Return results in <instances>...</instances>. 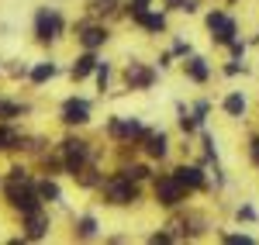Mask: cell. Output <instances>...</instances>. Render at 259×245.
<instances>
[{
  "label": "cell",
  "mask_w": 259,
  "mask_h": 245,
  "mask_svg": "<svg viewBox=\"0 0 259 245\" xmlns=\"http://www.w3.org/2000/svg\"><path fill=\"white\" fill-rule=\"evenodd\" d=\"M31 35H35L38 45H56L66 35V18L59 14V7H35Z\"/></svg>",
  "instance_id": "obj_3"
},
{
  "label": "cell",
  "mask_w": 259,
  "mask_h": 245,
  "mask_svg": "<svg viewBox=\"0 0 259 245\" xmlns=\"http://www.w3.org/2000/svg\"><path fill=\"white\" fill-rule=\"evenodd\" d=\"M152 193H156V204L166 207V211L180 207L187 197H190V190L180 183L173 173H162V176H156V180H152Z\"/></svg>",
  "instance_id": "obj_5"
},
{
  "label": "cell",
  "mask_w": 259,
  "mask_h": 245,
  "mask_svg": "<svg viewBox=\"0 0 259 245\" xmlns=\"http://www.w3.org/2000/svg\"><path fill=\"white\" fill-rule=\"evenodd\" d=\"M100 197H104V204H107V207H132V204H139V197H142L139 180H128V176H121V173H111V176L100 183Z\"/></svg>",
  "instance_id": "obj_2"
},
{
  "label": "cell",
  "mask_w": 259,
  "mask_h": 245,
  "mask_svg": "<svg viewBox=\"0 0 259 245\" xmlns=\"http://www.w3.org/2000/svg\"><path fill=\"white\" fill-rule=\"evenodd\" d=\"M73 28H76V41H80V48L100 52V48L111 41V28H107L100 18H83V21H76Z\"/></svg>",
  "instance_id": "obj_6"
},
{
  "label": "cell",
  "mask_w": 259,
  "mask_h": 245,
  "mask_svg": "<svg viewBox=\"0 0 259 245\" xmlns=\"http://www.w3.org/2000/svg\"><path fill=\"white\" fill-rule=\"evenodd\" d=\"M28 111H31L28 104L4 101V97H0V121H14V118H21V114H28Z\"/></svg>",
  "instance_id": "obj_22"
},
{
  "label": "cell",
  "mask_w": 259,
  "mask_h": 245,
  "mask_svg": "<svg viewBox=\"0 0 259 245\" xmlns=\"http://www.w3.org/2000/svg\"><path fill=\"white\" fill-rule=\"evenodd\" d=\"M228 48H232V59H242V56H245V41H239V38L228 41Z\"/></svg>",
  "instance_id": "obj_29"
},
{
  "label": "cell",
  "mask_w": 259,
  "mask_h": 245,
  "mask_svg": "<svg viewBox=\"0 0 259 245\" xmlns=\"http://www.w3.org/2000/svg\"><path fill=\"white\" fill-rule=\"evenodd\" d=\"M142 131H145V124L139 118H111L107 121V135L121 145H135L142 138Z\"/></svg>",
  "instance_id": "obj_11"
},
{
  "label": "cell",
  "mask_w": 259,
  "mask_h": 245,
  "mask_svg": "<svg viewBox=\"0 0 259 245\" xmlns=\"http://www.w3.org/2000/svg\"><path fill=\"white\" fill-rule=\"evenodd\" d=\"M56 149H59L62 166H66V173H69V176H76L83 166L94 163V149H90V142H87V138H80V135H73V131H69V135H66Z\"/></svg>",
  "instance_id": "obj_4"
},
{
  "label": "cell",
  "mask_w": 259,
  "mask_h": 245,
  "mask_svg": "<svg viewBox=\"0 0 259 245\" xmlns=\"http://www.w3.org/2000/svg\"><path fill=\"white\" fill-rule=\"evenodd\" d=\"M97 62H100L97 52H90V48H80V56H76V59H73V66H69V80H73V83H83L87 76H94Z\"/></svg>",
  "instance_id": "obj_13"
},
{
  "label": "cell",
  "mask_w": 259,
  "mask_h": 245,
  "mask_svg": "<svg viewBox=\"0 0 259 245\" xmlns=\"http://www.w3.org/2000/svg\"><path fill=\"white\" fill-rule=\"evenodd\" d=\"M169 11H183V14H194L197 11V0H166Z\"/></svg>",
  "instance_id": "obj_27"
},
{
  "label": "cell",
  "mask_w": 259,
  "mask_h": 245,
  "mask_svg": "<svg viewBox=\"0 0 259 245\" xmlns=\"http://www.w3.org/2000/svg\"><path fill=\"white\" fill-rule=\"evenodd\" d=\"M14 149H24V131L11 121H0V152H14Z\"/></svg>",
  "instance_id": "obj_19"
},
{
  "label": "cell",
  "mask_w": 259,
  "mask_h": 245,
  "mask_svg": "<svg viewBox=\"0 0 259 245\" xmlns=\"http://www.w3.org/2000/svg\"><path fill=\"white\" fill-rule=\"evenodd\" d=\"M156 80H159V69L149 66V62L132 59L128 66H124V83H128V90H152Z\"/></svg>",
  "instance_id": "obj_8"
},
{
  "label": "cell",
  "mask_w": 259,
  "mask_h": 245,
  "mask_svg": "<svg viewBox=\"0 0 259 245\" xmlns=\"http://www.w3.org/2000/svg\"><path fill=\"white\" fill-rule=\"evenodd\" d=\"M239 218H245V221H256V211H252L249 204H242V207H239Z\"/></svg>",
  "instance_id": "obj_34"
},
{
  "label": "cell",
  "mask_w": 259,
  "mask_h": 245,
  "mask_svg": "<svg viewBox=\"0 0 259 245\" xmlns=\"http://www.w3.org/2000/svg\"><path fill=\"white\" fill-rule=\"evenodd\" d=\"M97 235H100V221L94 214L73 218V238H76V242H90V238H97Z\"/></svg>",
  "instance_id": "obj_16"
},
{
  "label": "cell",
  "mask_w": 259,
  "mask_h": 245,
  "mask_svg": "<svg viewBox=\"0 0 259 245\" xmlns=\"http://www.w3.org/2000/svg\"><path fill=\"white\" fill-rule=\"evenodd\" d=\"M173 176H177V180L187 186L190 193L207 186V180H204V169H200V166H187V163H183V166H177V169H173Z\"/></svg>",
  "instance_id": "obj_15"
},
{
  "label": "cell",
  "mask_w": 259,
  "mask_h": 245,
  "mask_svg": "<svg viewBox=\"0 0 259 245\" xmlns=\"http://www.w3.org/2000/svg\"><path fill=\"white\" fill-rule=\"evenodd\" d=\"M31 73V66L28 62H21V66H11V76H28Z\"/></svg>",
  "instance_id": "obj_33"
},
{
  "label": "cell",
  "mask_w": 259,
  "mask_h": 245,
  "mask_svg": "<svg viewBox=\"0 0 259 245\" xmlns=\"http://www.w3.org/2000/svg\"><path fill=\"white\" fill-rule=\"evenodd\" d=\"M132 21L139 24L142 31H149V35H162V31H166V14H162V11H152V7H149L145 14H139V18H132Z\"/></svg>",
  "instance_id": "obj_20"
},
{
  "label": "cell",
  "mask_w": 259,
  "mask_h": 245,
  "mask_svg": "<svg viewBox=\"0 0 259 245\" xmlns=\"http://www.w3.org/2000/svg\"><path fill=\"white\" fill-rule=\"evenodd\" d=\"M197 128H200V118H197V114H190V111L180 104V131H183V135H194Z\"/></svg>",
  "instance_id": "obj_24"
},
{
  "label": "cell",
  "mask_w": 259,
  "mask_h": 245,
  "mask_svg": "<svg viewBox=\"0 0 259 245\" xmlns=\"http://www.w3.org/2000/svg\"><path fill=\"white\" fill-rule=\"evenodd\" d=\"M204 24H207V31H211V41H214V45H228L232 38H239V21L232 18L228 11H221V7H214V11L204 18Z\"/></svg>",
  "instance_id": "obj_7"
},
{
  "label": "cell",
  "mask_w": 259,
  "mask_h": 245,
  "mask_svg": "<svg viewBox=\"0 0 259 245\" xmlns=\"http://www.w3.org/2000/svg\"><path fill=\"white\" fill-rule=\"evenodd\" d=\"M135 145H139L149 159H166V156H169V135L159 131V128H145V131H142V138Z\"/></svg>",
  "instance_id": "obj_12"
},
{
  "label": "cell",
  "mask_w": 259,
  "mask_h": 245,
  "mask_svg": "<svg viewBox=\"0 0 259 245\" xmlns=\"http://www.w3.org/2000/svg\"><path fill=\"white\" fill-rule=\"evenodd\" d=\"M4 201L18 214H31V211L45 207V201L38 197V186H35V176H28V180H7L4 176Z\"/></svg>",
  "instance_id": "obj_1"
},
{
  "label": "cell",
  "mask_w": 259,
  "mask_h": 245,
  "mask_svg": "<svg viewBox=\"0 0 259 245\" xmlns=\"http://www.w3.org/2000/svg\"><path fill=\"white\" fill-rule=\"evenodd\" d=\"M118 173L121 176H128V180H149V176H152V166L149 163H121L118 166Z\"/></svg>",
  "instance_id": "obj_21"
},
{
  "label": "cell",
  "mask_w": 259,
  "mask_h": 245,
  "mask_svg": "<svg viewBox=\"0 0 259 245\" xmlns=\"http://www.w3.org/2000/svg\"><path fill=\"white\" fill-rule=\"evenodd\" d=\"M221 107H225L228 118H242V114H245V97H242V93H228V97L221 101Z\"/></svg>",
  "instance_id": "obj_23"
},
{
  "label": "cell",
  "mask_w": 259,
  "mask_h": 245,
  "mask_svg": "<svg viewBox=\"0 0 259 245\" xmlns=\"http://www.w3.org/2000/svg\"><path fill=\"white\" fill-rule=\"evenodd\" d=\"M239 73H245V62L232 59V62H228V66H225V76H239Z\"/></svg>",
  "instance_id": "obj_28"
},
{
  "label": "cell",
  "mask_w": 259,
  "mask_h": 245,
  "mask_svg": "<svg viewBox=\"0 0 259 245\" xmlns=\"http://www.w3.org/2000/svg\"><path fill=\"white\" fill-rule=\"evenodd\" d=\"M94 76H97V86H100V93H104V90H107V83H111V62L100 59L97 69H94Z\"/></svg>",
  "instance_id": "obj_25"
},
{
  "label": "cell",
  "mask_w": 259,
  "mask_h": 245,
  "mask_svg": "<svg viewBox=\"0 0 259 245\" xmlns=\"http://www.w3.org/2000/svg\"><path fill=\"white\" fill-rule=\"evenodd\" d=\"M249 156H252V163L259 166V135H252V138H249Z\"/></svg>",
  "instance_id": "obj_31"
},
{
  "label": "cell",
  "mask_w": 259,
  "mask_h": 245,
  "mask_svg": "<svg viewBox=\"0 0 259 245\" xmlns=\"http://www.w3.org/2000/svg\"><path fill=\"white\" fill-rule=\"evenodd\" d=\"M173 56H183V59H187V56H190V45H187V41H173Z\"/></svg>",
  "instance_id": "obj_32"
},
{
  "label": "cell",
  "mask_w": 259,
  "mask_h": 245,
  "mask_svg": "<svg viewBox=\"0 0 259 245\" xmlns=\"http://www.w3.org/2000/svg\"><path fill=\"white\" fill-rule=\"evenodd\" d=\"M56 76H59V66H56L52 59H41V62H35V66H31L28 83H31V86H45V83L56 80Z\"/></svg>",
  "instance_id": "obj_18"
},
{
  "label": "cell",
  "mask_w": 259,
  "mask_h": 245,
  "mask_svg": "<svg viewBox=\"0 0 259 245\" xmlns=\"http://www.w3.org/2000/svg\"><path fill=\"white\" fill-rule=\"evenodd\" d=\"M59 121L66 128H83V124H90V101L87 97H66L59 107Z\"/></svg>",
  "instance_id": "obj_10"
},
{
  "label": "cell",
  "mask_w": 259,
  "mask_h": 245,
  "mask_svg": "<svg viewBox=\"0 0 259 245\" xmlns=\"http://www.w3.org/2000/svg\"><path fill=\"white\" fill-rule=\"evenodd\" d=\"M149 4H152V0H128V4H124V14H128V18H139V14L149 11Z\"/></svg>",
  "instance_id": "obj_26"
},
{
  "label": "cell",
  "mask_w": 259,
  "mask_h": 245,
  "mask_svg": "<svg viewBox=\"0 0 259 245\" xmlns=\"http://www.w3.org/2000/svg\"><path fill=\"white\" fill-rule=\"evenodd\" d=\"M221 238L232 242V245H249V242H252V235H245V231H242V235H221Z\"/></svg>",
  "instance_id": "obj_30"
},
{
  "label": "cell",
  "mask_w": 259,
  "mask_h": 245,
  "mask_svg": "<svg viewBox=\"0 0 259 245\" xmlns=\"http://www.w3.org/2000/svg\"><path fill=\"white\" fill-rule=\"evenodd\" d=\"M183 76L190 83H207L211 80V66H207L204 56H194V52H190V56L183 59Z\"/></svg>",
  "instance_id": "obj_14"
},
{
  "label": "cell",
  "mask_w": 259,
  "mask_h": 245,
  "mask_svg": "<svg viewBox=\"0 0 259 245\" xmlns=\"http://www.w3.org/2000/svg\"><path fill=\"white\" fill-rule=\"evenodd\" d=\"M35 186H38V197L45 201V204H62V186H59V180H56L52 173L38 176V180H35Z\"/></svg>",
  "instance_id": "obj_17"
},
{
  "label": "cell",
  "mask_w": 259,
  "mask_h": 245,
  "mask_svg": "<svg viewBox=\"0 0 259 245\" xmlns=\"http://www.w3.org/2000/svg\"><path fill=\"white\" fill-rule=\"evenodd\" d=\"M49 231H52V218H49L45 207L31 211V214H21V235H24V242H41V238H49Z\"/></svg>",
  "instance_id": "obj_9"
}]
</instances>
